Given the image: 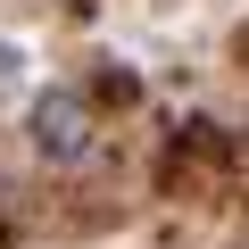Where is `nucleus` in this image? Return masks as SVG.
<instances>
[{
  "label": "nucleus",
  "instance_id": "f03ea898",
  "mask_svg": "<svg viewBox=\"0 0 249 249\" xmlns=\"http://www.w3.org/2000/svg\"><path fill=\"white\" fill-rule=\"evenodd\" d=\"M17 75V42H0V83H9Z\"/></svg>",
  "mask_w": 249,
  "mask_h": 249
},
{
  "label": "nucleus",
  "instance_id": "f257e3e1",
  "mask_svg": "<svg viewBox=\"0 0 249 249\" xmlns=\"http://www.w3.org/2000/svg\"><path fill=\"white\" fill-rule=\"evenodd\" d=\"M91 142H100V116H91V100H83L75 83H42V91L25 100V150H34L42 166H83Z\"/></svg>",
  "mask_w": 249,
  "mask_h": 249
}]
</instances>
